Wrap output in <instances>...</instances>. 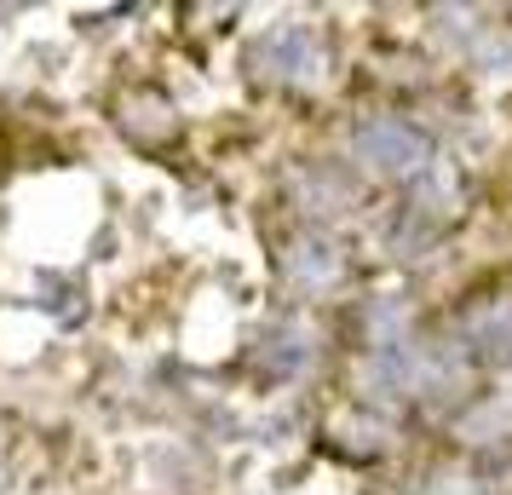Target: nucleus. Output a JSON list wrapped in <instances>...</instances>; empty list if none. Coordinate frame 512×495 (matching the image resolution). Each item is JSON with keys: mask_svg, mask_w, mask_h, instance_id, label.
Instances as JSON below:
<instances>
[{"mask_svg": "<svg viewBox=\"0 0 512 495\" xmlns=\"http://www.w3.org/2000/svg\"><path fill=\"white\" fill-rule=\"evenodd\" d=\"M351 150H357V162L374 167V173H397V179H426V173H432V139L403 116L363 121L357 139H351Z\"/></svg>", "mask_w": 512, "mask_h": 495, "instance_id": "2", "label": "nucleus"}, {"mask_svg": "<svg viewBox=\"0 0 512 495\" xmlns=\"http://www.w3.org/2000/svg\"><path fill=\"white\" fill-rule=\"evenodd\" d=\"M455 334L478 363H512V283L472 294L455 317Z\"/></svg>", "mask_w": 512, "mask_h": 495, "instance_id": "3", "label": "nucleus"}, {"mask_svg": "<svg viewBox=\"0 0 512 495\" xmlns=\"http://www.w3.org/2000/svg\"><path fill=\"white\" fill-rule=\"evenodd\" d=\"M328 41L311 24H277L254 35L248 47V70L259 81H294V87H323L328 81Z\"/></svg>", "mask_w": 512, "mask_h": 495, "instance_id": "1", "label": "nucleus"}, {"mask_svg": "<svg viewBox=\"0 0 512 495\" xmlns=\"http://www.w3.org/2000/svg\"><path fill=\"white\" fill-rule=\"evenodd\" d=\"M282 271H288L294 288H334L340 271H346V260H340V248L328 236H294L288 254H282Z\"/></svg>", "mask_w": 512, "mask_h": 495, "instance_id": "4", "label": "nucleus"}]
</instances>
